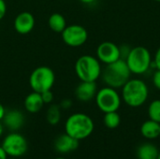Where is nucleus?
I'll list each match as a JSON object with an SVG mask.
<instances>
[{"label": "nucleus", "instance_id": "20e7f679", "mask_svg": "<svg viewBox=\"0 0 160 159\" xmlns=\"http://www.w3.org/2000/svg\"><path fill=\"white\" fill-rule=\"evenodd\" d=\"M74 68L81 82H96L101 76L102 71L99 60L89 54L79 57L75 63Z\"/></svg>", "mask_w": 160, "mask_h": 159}, {"label": "nucleus", "instance_id": "bb28decb", "mask_svg": "<svg viewBox=\"0 0 160 159\" xmlns=\"http://www.w3.org/2000/svg\"><path fill=\"white\" fill-rule=\"evenodd\" d=\"M60 108L61 109H63V110H68V109H69V108H71V106H72V101L70 100V99H64V100H62V102L60 103Z\"/></svg>", "mask_w": 160, "mask_h": 159}, {"label": "nucleus", "instance_id": "4468645a", "mask_svg": "<svg viewBox=\"0 0 160 159\" xmlns=\"http://www.w3.org/2000/svg\"><path fill=\"white\" fill-rule=\"evenodd\" d=\"M54 149L59 154H68L75 151L79 147V141L67 133L59 135L53 143Z\"/></svg>", "mask_w": 160, "mask_h": 159}, {"label": "nucleus", "instance_id": "72a5a7b5", "mask_svg": "<svg viewBox=\"0 0 160 159\" xmlns=\"http://www.w3.org/2000/svg\"><path fill=\"white\" fill-rule=\"evenodd\" d=\"M158 159H160V151H159V154H158Z\"/></svg>", "mask_w": 160, "mask_h": 159}, {"label": "nucleus", "instance_id": "4be33fe9", "mask_svg": "<svg viewBox=\"0 0 160 159\" xmlns=\"http://www.w3.org/2000/svg\"><path fill=\"white\" fill-rule=\"evenodd\" d=\"M41 97H42L44 104H51L53 100V94L52 90H48V91L41 93Z\"/></svg>", "mask_w": 160, "mask_h": 159}, {"label": "nucleus", "instance_id": "cd10ccee", "mask_svg": "<svg viewBox=\"0 0 160 159\" xmlns=\"http://www.w3.org/2000/svg\"><path fill=\"white\" fill-rule=\"evenodd\" d=\"M8 156L7 155V153L5 152V150L3 149L2 146H0V159H8Z\"/></svg>", "mask_w": 160, "mask_h": 159}, {"label": "nucleus", "instance_id": "7c9ffc66", "mask_svg": "<svg viewBox=\"0 0 160 159\" xmlns=\"http://www.w3.org/2000/svg\"><path fill=\"white\" fill-rule=\"evenodd\" d=\"M4 125H3V123L0 121V137L2 136V134H3V132H4Z\"/></svg>", "mask_w": 160, "mask_h": 159}, {"label": "nucleus", "instance_id": "c756f323", "mask_svg": "<svg viewBox=\"0 0 160 159\" xmlns=\"http://www.w3.org/2000/svg\"><path fill=\"white\" fill-rule=\"evenodd\" d=\"M80 2H82V4H86V5H89V4H92L94 3L96 0H79Z\"/></svg>", "mask_w": 160, "mask_h": 159}, {"label": "nucleus", "instance_id": "dca6fc26", "mask_svg": "<svg viewBox=\"0 0 160 159\" xmlns=\"http://www.w3.org/2000/svg\"><path fill=\"white\" fill-rule=\"evenodd\" d=\"M141 134L143 138L148 140H154L159 138L160 124L151 119L142 123L141 127Z\"/></svg>", "mask_w": 160, "mask_h": 159}, {"label": "nucleus", "instance_id": "473e14b6", "mask_svg": "<svg viewBox=\"0 0 160 159\" xmlns=\"http://www.w3.org/2000/svg\"><path fill=\"white\" fill-rule=\"evenodd\" d=\"M8 159H18V158H16V157H8Z\"/></svg>", "mask_w": 160, "mask_h": 159}, {"label": "nucleus", "instance_id": "f704fd0d", "mask_svg": "<svg viewBox=\"0 0 160 159\" xmlns=\"http://www.w3.org/2000/svg\"><path fill=\"white\" fill-rule=\"evenodd\" d=\"M154 1H157V2H160V0H154Z\"/></svg>", "mask_w": 160, "mask_h": 159}, {"label": "nucleus", "instance_id": "39448f33", "mask_svg": "<svg viewBox=\"0 0 160 159\" xmlns=\"http://www.w3.org/2000/svg\"><path fill=\"white\" fill-rule=\"evenodd\" d=\"M131 74L142 75L148 71L152 65V56L149 50L143 46L131 48L128 55L125 59Z\"/></svg>", "mask_w": 160, "mask_h": 159}, {"label": "nucleus", "instance_id": "0eeeda50", "mask_svg": "<svg viewBox=\"0 0 160 159\" xmlns=\"http://www.w3.org/2000/svg\"><path fill=\"white\" fill-rule=\"evenodd\" d=\"M96 104L98 108L104 113L110 112H117L121 106L122 97L116 89L105 86L99 90L96 95Z\"/></svg>", "mask_w": 160, "mask_h": 159}, {"label": "nucleus", "instance_id": "aec40b11", "mask_svg": "<svg viewBox=\"0 0 160 159\" xmlns=\"http://www.w3.org/2000/svg\"><path fill=\"white\" fill-rule=\"evenodd\" d=\"M103 123L107 128L114 129L119 127L121 123V117L117 112H106L103 117Z\"/></svg>", "mask_w": 160, "mask_h": 159}, {"label": "nucleus", "instance_id": "423d86ee", "mask_svg": "<svg viewBox=\"0 0 160 159\" xmlns=\"http://www.w3.org/2000/svg\"><path fill=\"white\" fill-rule=\"evenodd\" d=\"M55 82V74L53 70L46 66L36 67L29 76V85L34 92L43 93L52 90Z\"/></svg>", "mask_w": 160, "mask_h": 159}, {"label": "nucleus", "instance_id": "a878e982", "mask_svg": "<svg viewBox=\"0 0 160 159\" xmlns=\"http://www.w3.org/2000/svg\"><path fill=\"white\" fill-rule=\"evenodd\" d=\"M154 65L156 67L157 69L160 70V47L158 49V51L155 53V57H154Z\"/></svg>", "mask_w": 160, "mask_h": 159}, {"label": "nucleus", "instance_id": "5701e85b", "mask_svg": "<svg viewBox=\"0 0 160 159\" xmlns=\"http://www.w3.org/2000/svg\"><path fill=\"white\" fill-rule=\"evenodd\" d=\"M119 49H120V58L125 60L127 58V56L128 55L131 48L128 45H122L121 47H119Z\"/></svg>", "mask_w": 160, "mask_h": 159}, {"label": "nucleus", "instance_id": "f257e3e1", "mask_svg": "<svg viewBox=\"0 0 160 159\" xmlns=\"http://www.w3.org/2000/svg\"><path fill=\"white\" fill-rule=\"evenodd\" d=\"M95 125L92 118L82 112L71 114L65 123V133L79 142L88 138L94 131Z\"/></svg>", "mask_w": 160, "mask_h": 159}, {"label": "nucleus", "instance_id": "412c9836", "mask_svg": "<svg viewBox=\"0 0 160 159\" xmlns=\"http://www.w3.org/2000/svg\"><path fill=\"white\" fill-rule=\"evenodd\" d=\"M149 119L160 124V99L153 100L148 107Z\"/></svg>", "mask_w": 160, "mask_h": 159}, {"label": "nucleus", "instance_id": "c85d7f7f", "mask_svg": "<svg viewBox=\"0 0 160 159\" xmlns=\"http://www.w3.org/2000/svg\"><path fill=\"white\" fill-rule=\"evenodd\" d=\"M5 113H6V110H5V108H4V106L0 103V121H2V119H3V117H4V115H5Z\"/></svg>", "mask_w": 160, "mask_h": 159}, {"label": "nucleus", "instance_id": "2f4dec72", "mask_svg": "<svg viewBox=\"0 0 160 159\" xmlns=\"http://www.w3.org/2000/svg\"><path fill=\"white\" fill-rule=\"evenodd\" d=\"M54 159H67V158H65V157H56V158H54Z\"/></svg>", "mask_w": 160, "mask_h": 159}, {"label": "nucleus", "instance_id": "ddd939ff", "mask_svg": "<svg viewBox=\"0 0 160 159\" xmlns=\"http://www.w3.org/2000/svg\"><path fill=\"white\" fill-rule=\"evenodd\" d=\"M98 93V85L96 82H81L75 89V97L82 102L91 101L96 97Z\"/></svg>", "mask_w": 160, "mask_h": 159}, {"label": "nucleus", "instance_id": "9d476101", "mask_svg": "<svg viewBox=\"0 0 160 159\" xmlns=\"http://www.w3.org/2000/svg\"><path fill=\"white\" fill-rule=\"evenodd\" d=\"M97 58L105 65L112 64L120 59V49L115 43L104 41L97 48Z\"/></svg>", "mask_w": 160, "mask_h": 159}, {"label": "nucleus", "instance_id": "2eb2a0df", "mask_svg": "<svg viewBox=\"0 0 160 159\" xmlns=\"http://www.w3.org/2000/svg\"><path fill=\"white\" fill-rule=\"evenodd\" d=\"M24 108L26 112L30 113H37L44 106V102L41 97V94L37 92H32L26 96L23 102Z\"/></svg>", "mask_w": 160, "mask_h": 159}, {"label": "nucleus", "instance_id": "b1692460", "mask_svg": "<svg viewBox=\"0 0 160 159\" xmlns=\"http://www.w3.org/2000/svg\"><path fill=\"white\" fill-rule=\"evenodd\" d=\"M153 83L155 85V87L157 89L160 90V70L159 69H157L156 72L154 73V76H153Z\"/></svg>", "mask_w": 160, "mask_h": 159}, {"label": "nucleus", "instance_id": "f3484780", "mask_svg": "<svg viewBox=\"0 0 160 159\" xmlns=\"http://www.w3.org/2000/svg\"><path fill=\"white\" fill-rule=\"evenodd\" d=\"M48 25L50 29L53 31L54 33L61 34L68 24H67V21L64 15H62L61 13L55 12L50 15L48 19Z\"/></svg>", "mask_w": 160, "mask_h": 159}, {"label": "nucleus", "instance_id": "a211bd4d", "mask_svg": "<svg viewBox=\"0 0 160 159\" xmlns=\"http://www.w3.org/2000/svg\"><path fill=\"white\" fill-rule=\"evenodd\" d=\"M158 147L150 142L142 144L137 150V157L139 159H158Z\"/></svg>", "mask_w": 160, "mask_h": 159}, {"label": "nucleus", "instance_id": "7ed1b4c3", "mask_svg": "<svg viewBox=\"0 0 160 159\" xmlns=\"http://www.w3.org/2000/svg\"><path fill=\"white\" fill-rule=\"evenodd\" d=\"M131 72L124 59H119L112 64L106 65L101 71V78L107 86L114 89L122 88L130 79Z\"/></svg>", "mask_w": 160, "mask_h": 159}, {"label": "nucleus", "instance_id": "1a4fd4ad", "mask_svg": "<svg viewBox=\"0 0 160 159\" xmlns=\"http://www.w3.org/2000/svg\"><path fill=\"white\" fill-rule=\"evenodd\" d=\"M64 43L69 47L77 48L82 46L88 38V32L81 24H69L61 33Z\"/></svg>", "mask_w": 160, "mask_h": 159}, {"label": "nucleus", "instance_id": "6ab92c4d", "mask_svg": "<svg viewBox=\"0 0 160 159\" xmlns=\"http://www.w3.org/2000/svg\"><path fill=\"white\" fill-rule=\"evenodd\" d=\"M47 122L52 126H56L61 120V108L57 104H52L47 110Z\"/></svg>", "mask_w": 160, "mask_h": 159}, {"label": "nucleus", "instance_id": "f8f14e48", "mask_svg": "<svg viewBox=\"0 0 160 159\" xmlns=\"http://www.w3.org/2000/svg\"><path fill=\"white\" fill-rule=\"evenodd\" d=\"M2 123L8 130L16 132L22 127L24 124V115L19 110L6 111V113L2 119Z\"/></svg>", "mask_w": 160, "mask_h": 159}, {"label": "nucleus", "instance_id": "6e6552de", "mask_svg": "<svg viewBox=\"0 0 160 159\" xmlns=\"http://www.w3.org/2000/svg\"><path fill=\"white\" fill-rule=\"evenodd\" d=\"M3 149L8 156V157H22L28 149V143L26 139L20 133L11 132L7 135L3 142Z\"/></svg>", "mask_w": 160, "mask_h": 159}, {"label": "nucleus", "instance_id": "9b49d317", "mask_svg": "<svg viewBox=\"0 0 160 159\" xmlns=\"http://www.w3.org/2000/svg\"><path fill=\"white\" fill-rule=\"evenodd\" d=\"M35 17L29 11H22L20 12L14 19V29L18 34L21 35H27L35 27Z\"/></svg>", "mask_w": 160, "mask_h": 159}, {"label": "nucleus", "instance_id": "c9c22d12", "mask_svg": "<svg viewBox=\"0 0 160 159\" xmlns=\"http://www.w3.org/2000/svg\"><path fill=\"white\" fill-rule=\"evenodd\" d=\"M159 138H160V134H159Z\"/></svg>", "mask_w": 160, "mask_h": 159}, {"label": "nucleus", "instance_id": "393cba45", "mask_svg": "<svg viewBox=\"0 0 160 159\" xmlns=\"http://www.w3.org/2000/svg\"><path fill=\"white\" fill-rule=\"evenodd\" d=\"M7 13V4L5 0H0V21L5 17Z\"/></svg>", "mask_w": 160, "mask_h": 159}, {"label": "nucleus", "instance_id": "f03ea898", "mask_svg": "<svg viewBox=\"0 0 160 159\" xmlns=\"http://www.w3.org/2000/svg\"><path fill=\"white\" fill-rule=\"evenodd\" d=\"M149 96L147 84L141 79H129L122 87V99L131 108L142 106Z\"/></svg>", "mask_w": 160, "mask_h": 159}]
</instances>
